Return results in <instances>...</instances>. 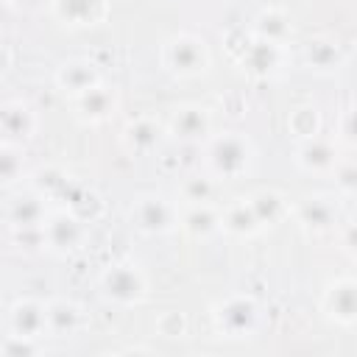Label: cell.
<instances>
[{
  "mask_svg": "<svg viewBox=\"0 0 357 357\" xmlns=\"http://www.w3.org/2000/svg\"><path fill=\"white\" fill-rule=\"evenodd\" d=\"M204 165L206 173L223 181L243 178L254 165V145L240 131H223L206 139L204 148Z\"/></svg>",
  "mask_w": 357,
  "mask_h": 357,
  "instance_id": "cell-1",
  "label": "cell"
},
{
  "mask_svg": "<svg viewBox=\"0 0 357 357\" xmlns=\"http://www.w3.org/2000/svg\"><path fill=\"white\" fill-rule=\"evenodd\" d=\"M45 231V248L56 254H73L86 240V220L73 209H56L42 226Z\"/></svg>",
  "mask_w": 357,
  "mask_h": 357,
  "instance_id": "cell-7",
  "label": "cell"
},
{
  "mask_svg": "<svg viewBox=\"0 0 357 357\" xmlns=\"http://www.w3.org/2000/svg\"><path fill=\"white\" fill-rule=\"evenodd\" d=\"M165 134H167V126L165 123H159L151 114H139V117H134V120L126 123V128H123V145L131 153L145 156V153H153L162 145Z\"/></svg>",
  "mask_w": 357,
  "mask_h": 357,
  "instance_id": "cell-16",
  "label": "cell"
},
{
  "mask_svg": "<svg viewBox=\"0 0 357 357\" xmlns=\"http://www.w3.org/2000/svg\"><path fill=\"white\" fill-rule=\"evenodd\" d=\"M39 128V114L25 98H8L0 106V134L3 142L25 145Z\"/></svg>",
  "mask_w": 357,
  "mask_h": 357,
  "instance_id": "cell-9",
  "label": "cell"
},
{
  "mask_svg": "<svg viewBox=\"0 0 357 357\" xmlns=\"http://www.w3.org/2000/svg\"><path fill=\"white\" fill-rule=\"evenodd\" d=\"M220 226H223V231H229L234 237H254L262 229L248 195L234 198L220 209Z\"/></svg>",
  "mask_w": 357,
  "mask_h": 357,
  "instance_id": "cell-20",
  "label": "cell"
},
{
  "mask_svg": "<svg viewBox=\"0 0 357 357\" xmlns=\"http://www.w3.org/2000/svg\"><path fill=\"white\" fill-rule=\"evenodd\" d=\"M304 61L315 73H335L343 64V50L332 36H315L304 45Z\"/></svg>",
  "mask_w": 357,
  "mask_h": 357,
  "instance_id": "cell-22",
  "label": "cell"
},
{
  "mask_svg": "<svg viewBox=\"0 0 357 357\" xmlns=\"http://www.w3.org/2000/svg\"><path fill=\"white\" fill-rule=\"evenodd\" d=\"M50 11L59 22L70 28H89L106 20L109 3L106 0H50Z\"/></svg>",
  "mask_w": 357,
  "mask_h": 357,
  "instance_id": "cell-15",
  "label": "cell"
},
{
  "mask_svg": "<svg viewBox=\"0 0 357 357\" xmlns=\"http://www.w3.org/2000/svg\"><path fill=\"white\" fill-rule=\"evenodd\" d=\"M178 229H184L192 240H209L212 234L223 231L220 209H215L209 201H204V204H181Z\"/></svg>",
  "mask_w": 357,
  "mask_h": 357,
  "instance_id": "cell-19",
  "label": "cell"
},
{
  "mask_svg": "<svg viewBox=\"0 0 357 357\" xmlns=\"http://www.w3.org/2000/svg\"><path fill=\"white\" fill-rule=\"evenodd\" d=\"M162 67L176 78H195L209 67V47L195 33H173L162 45Z\"/></svg>",
  "mask_w": 357,
  "mask_h": 357,
  "instance_id": "cell-5",
  "label": "cell"
},
{
  "mask_svg": "<svg viewBox=\"0 0 357 357\" xmlns=\"http://www.w3.org/2000/svg\"><path fill=\"white\" fill-rule=\"evenodd\" d=\"M296 220L301 223V229L312 231V234H321V231H329L335 223H337V204L332 195H304L298 204H296Z\"/></svg>",
  "mask_w": 357,
  "mask_h": 357,
  "instance_id": "cell-14",
  "label": "cell"
},
{
  "mask_svg": "<svg viewBox=\"0 0 357 357\" xmlns=\"http://www.w3.org/2000/svg\"><path fill=\"white\" fill-rule=\"evenodd\" d=\"M335 178L337 192L343 195H357V156H340L335 170L329 173Z\"/></svg>",
  "mask_w": 357,
  "mask_h": 357,
  "instance_id": "cell-27",
  "label": "cell"
},
{
  "mask_svg": "<svg viewBox=\"0 0 357 357\" xmlns=\"http://www.w3.org/2000/svg\"><path fill=\"white\" fill-rule=\"evenodd\" d=\"M293 33V25H290V17L284 8L279 6H268L257 14L254 20V36L259 39H268V42H276V45H284Z\"/></svg>",
  "mask_w": 357,
  "mask_h": 357,
  "instance_id": "cell-23",
  "label": "cell"
},
{
  "mask_svg": "<svg viewBox=\"0 0 357 357\" xmlns=\"http://www.w3.org/2000/svg\"><path fill=\"white\" fill-rule=\"evenodd\" d=\"M6 332L20 337L42 340L47 335V301L39 298H17L6 315Z\"/></svg>",
  "mask_w": 357,
  "mask_h": 357,
  "instance_id": "cell-11",
  "label": "cell"
},
{
  "mask_svg": "<svg viewBox=\"0 0 357 357\" xmlns=\"http://www.w3.org/2000/svg\"><path fill=\"white\" fill-rule=\"evenodd\" d=\"M340 248H343L351 259H357V220L340 229Z\"/></svg>",
  "mask_w": 357,
  "mask_h": 357,
  "instance_id": "cell-32",
  "label": "cell"
},
{
  "mask_svg": "<svg viewBox=\"0 0 357 357\" xmlns=\"http://www.w3.org/2000/svg\"><path fill=\"white\" fill-rule=\"evenodd\" d=\"M248 198H251V206H254V212H257V218H259L262 226L276 223V220L284 218V212H287L284 198H282L276 190H257V192L248 195Z\"/></svg>",
  "mask_w": 357,
  "mask_h": 357,
  "instance_id": "cell-24",
  "label": "cell"
},
{
  "mask_svg": "<svg viewBox=\"0 0 357 357\" xmlns=\"http://www.w3.org/2000/svg\"><path fill=\"white\" fill-rule=\"evenodd\" d=\"M100 296L103 301L114 304V307H139L145 298H148V276L139 265L128 262V259H120V262H112L103 273H100Z\"/></svg>",
  "mask_w": 357,
  "mask_h": 357,
  "instance_id": "cell-2",
  "label": "cell"
},
{
  "mask_svg": "<svg viewBox=\"0 0 357 357\" xmlns=\"http://www.w3.org/2000/svg\"><path fill=\"white\" fill-rule=\"evenodd\" d=\"M84 326V310L70 298H50L47 301V335L53 337H70L81 332Z\"/></svg>",
  "mask_w": 357,
  "mask_h": 357,
  "instance_id": "cell-21",
  "label": "cell"
},
{
  "mask_svg": "<svg viewBox=\"0 0 357 357\" xmlns=\"http://www.w3.org/2000/svg\"><path fill=\"white\" fill-rule=\"evenodd\" d=\"M259 321H262V310H259L257 298L245 296V293L226 296L223 301H218L212 307V324H215L218 335L229 337V340L251 337L259 329Z\"/></svg>",
  "mask_w": 357,
  "mask_h": 357,
  "instance_id": "cell-4",
  "label": "cell"
},
{
  "mask_svg": "<svg viewBox=\"0 0 357 357\" xmlns=\"http://www.w3.org/2000/svg\"><path fill=\"white\" fill-rule=\"evenodd\" d=\"M287 123H290V128H293V134H296L298 139L315 137L318 128H321V117H318V112H315L312 106H298V109L290 114Z\"/></svg>",
  "mask_w": 357,
  "mask_h": 357,
  "instance_id": "cell-28",
  "label": "cell"
},
{
  "mask_svg": "<svg viewBox=\"0 0 357 357\" xmlns=\"http://www.w3.org/2000/svg\"><path fill=\"white\" fill-rule=\"evenodd\" d=\"M3 357H36L42 351L39 340L36 337H20V335H8L6 332V340H3Z\"/></svg>",
  "mask_w": 357,
  "mask_h": 357,
  "instance_id": "cell-29",
  "label": "cell"
},
{
  "mask_svg": "<svg viewBox=\"0 0 357 357\" xmlns=\"http://www.w3.org/2000/svg\"><path fill=\"white\" fill-rule=\"evenodd\" d=\"M293 159H296V165H298L304 173L329 176V173L335 170L340 153H337V142H335V139L315 134V137H307V139L298 142Z\"/></svg>",
  "mask_w": 357,
  "mask_h": 357,
  "instance_id": "cell-12",
  "label": "cell"
},
{
  "mask_svg": "<svg viewBox=\"0 0 357 357\" xmlns=\"http://www.w3.org/2000/svg\"><path fill=\"white\" fill-rule=\"evenodd\" d=\"M98 84H103V75L98 70L95 61L89 59H67L56 67V86L73 100L89 89H95Z\"/></svg>",
  "mask_w": 357,
  "mask_h": 357,
  "instance_id": "cell-13",
  "label": "cell"
},
{
  "mask_svg": "<svg viewBox=\"0 0 357 357\" xmlns=\"http://www.w3.org/2000/svg\"><path fill=\"white\" fill-rule=\"evenodd\" d=\"M128 220L139 234L165 237V234L178 229L181 206L162 192H142L128 206Z\"/></svg>",
  "mask_w": 357,
  "mask_h": 357,
  "instance_id": "cell-3",
  "label": "cell"
},
{
  "mask_svg": "<svg viewBox=\"0 0 357 357\" xmlns=\"http://www.w3.org/2000/svg\"><path fill=\"white\" fill-rule=\"evenodd\" d=\"M321 310L340 326L357 324V276H337L324 287Z\"/></svg>",
  "mask_w": 357,
  "mask_h": 357,
  "instance_id": "cell-8",
  "label": "cell"
},
{
  "mask_svg": "<svg viewBox=\"0 0 357 357\" xmlns=\"http://www.w3.org/2000/svg\"><path fill=\"white\" fill-rule=\"evenodd\" d=\"M50 198L36 190V187H25L8 195L6 206H3V220L8 229H39L45 226V220L50 218Z\"/></svg>",
  "mask_w": 357,
  "mask_h": 357,
  "instance_id": "cell-6",
  "label": "cell"
},
{
  "mask_svg": "<svg viewBox=\"0 0 357 357\" xmlns=\"http://www.w3.org/2000/svg\"><path fill=\"white\" fill-rule=\"evenodd\" d=\"M6 6L11 8V11H25V14H31V11H39V8H45V6H50V0H6Z\"/></svg>",
  "mask_w": 357,
  "mask_h": 357,
  "instance_id": "cell-33",
  "label": "cell"
},
{
  "mask_svg": "<svg viewBox=\"0 0 357 357\" xmlns=\"http://www.w3.org/2000/svg\"><path fill=\"white\" fill-rule=\"evenodd\" d=\"M114 109H117V95L106 84H98L95 89L73 98V114L86 126H98V123L109 120L114 114Z\"/></svg>",
  "mask_w": 357,
  "mask_h": 357,
  "instance_id": "cell-17",
  "label": "cell"
},
{
  "mask_svg": "<svg viewBox=\"0 0 357 357\" xmlns=\"http://www.w3.org/2000/svg\"><path fill=\"white\" fill-rule=\"evenodd\" d=\"M22 145L14 142H3L0 145V176L6 187H14L22 178Z\"/></svg>",
  "mask_w": 357,
  "mask_h": 357,
  "instance_id": "cell-25",
  "label": "cell"
},
{
  "mask_svg": "<svg viewBox=\"0 0 357 357\" xmlns=\"http://www.w3.org/2000/svg\"><path fill=\"white\" fill-rule=\"evenodd\" d=\"M282 53H284V45H276V42H268V39L254 36V42L245 45L240 64H243V70H248L251 75L268 78V75L279 73V67H282Z\"/></svg>",
  "mask_w": 357,
  "mask_h": 357,
  "instance_id": "cell-18",
  "label": "cell"
},
{
  "mask_svg": "<svg viewBox=\"0 0 357 357\" xmlns=\"http://www.w3.org/2000/svg\"><path fill=\"white\" fill-rule=\"evenodd\" d=\"M156 332H159L162 337H170V340L184 337V335H187V318H184L178 310H167V312L159 315V321H156Z\"/></svg>",
  "mask_w": 357,
  "mask_h": 357,
  "instance_id": "cell-31",
  "label": "cell"
},
{
  "mask_svg": "<svg viewBox=\"0 0 357 357\" xmlns=\"http://www.w3.org/2000/svg\"><path fill=\"white\" fill-rule=\"evenodd\" d=\"M337 142H343L346 148H357V103L346 106L337 117Z\"/></svg>",
  "mask_w": 357,
  "mask_h": 357,
  "instance_id": "cell-30",
  "label": "cell"
},
{
  "mask_svg": "<svg viewBox=\"0 0 357 357\" xmlns=\"http://www.w3.org/2000/svg\"><path fill=\"white\" fill-rule=\"evenodd\" d=\"M167 134L178 142H204L209 139V131H212V117H209V109L206 106H198V103H181L170 112L167 117Z\"/></svg>",
  "mask_w": 357,
  "mask_h": 357,
  "instance_id": "cell-10",
  "label": "cell"
},
{
  "mask_svg": "<svg viewBox=\"0 0 357 357\" xmlns=\"http://www.w3.org/2000/svg\"><path fill=\"white\" fill-rule=\"evenodd\" d=\"M178 195H181V204H204V201H212L215 195V176H190L181 181L178 187Z\"/></svg>",
  "mask_w": 357,
  "mask_h": 357,
  "instance_id": "cell-26",
  "label": "cell"
}]
</instances>
